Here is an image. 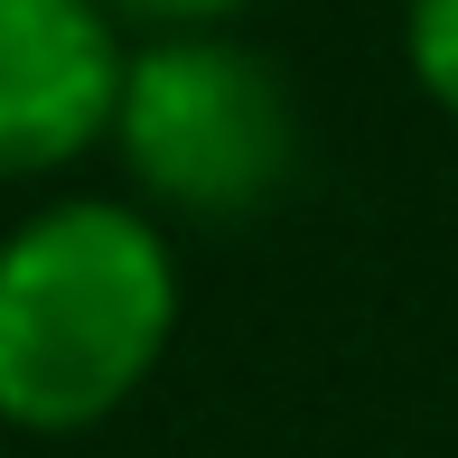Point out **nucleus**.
Masks as SVG:
<instances>
[{"label": "nucleus", "instance_id": "nucleus-1", "mask_svg": "<svg viewBox=\"0 0 458 458\" xmlns=\"http://www.w3.org/2000/svg\"><path fill=\"white\" fill-rule=\"evenodd\" d=\"M178 253L131 197H56L0 234V430L75 440L159 374Z\"/></svg>", "mask_w": 458, "mask_h": 458}, {"label": "nucleus", "instance_id": "nucleus-2", "mask_svg": "<svg viewBox=\"0 0 458 458\" xmlns=\"http://www.w3.org/2000/svg\"><path fill=\"white\" fill-rule=\"evenodd\" d=\"M103 140L131 178L140 216H187V225L272 216L309 150L281 66L234 47L225 29L150 38V47L122 56V94H113Z\"/></svg>", "mask_w": 458, "mask_h": 458}, {"label": "nucleus", "instance_id": "nucleus-3", "mask_svg": "<svg viewBox=\"0 0 458 458\" xmlns=\"http://www.w3.org/2000/svg\"><path fill=\"white\" fill-rule=\"evenodd\" d=\"M122 38L94 0H0V178H56L113 131Z\"/></svg>", "mask_w": 458, "mask_h": 458}, {"label": "nucleus", "instance_id": "nucleus-4", "mask_svg": "<svg viewBox=\"0 0 458 458\" xmlns=\"http://www.w3.org/2000/svg\"><path fill=\"white\" fill-rule=\"evenodd\" d=\"M403 56H411V85L430 94V113L458 122V0H403Z\"/></svg>", "mask_w": 458, "mask_h": 458}, {"label": "nucleus", "instance_id": "nucleus-5", "mask_svg": "<svg viewBox=\"0 0 458 458\" xmlns=\"http://www.w3.org/2000/svg\"><path fill=\"white\" fill-rule=\"evenodd\" d=\"M103 19H140L150 38H187V29H225L243 0H94Z\"/></svg>", "mask_w": 458, "mask_h": 458}]
</instances>
